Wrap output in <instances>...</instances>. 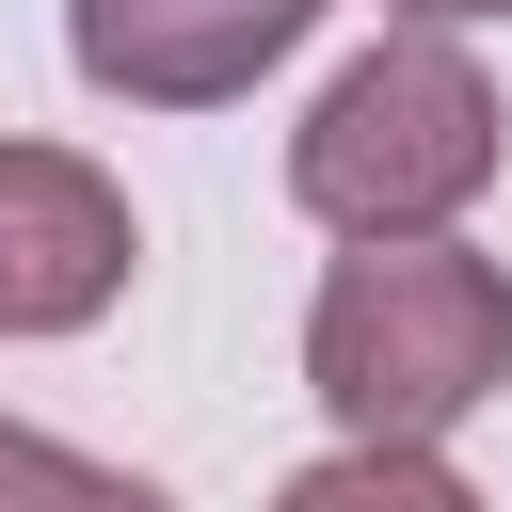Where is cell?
<instances>
[{
  "instance_id": "6da1fadb",
  "label": "cell",
  "mask_w": 512,
  "mask_h": 512,
  "mask_svg": "<svg viewBox=\"0 0 512 512\" xmlns=\"http://www.w3.org/2000/svg\"><path fill=\"white\" fill-rule=\"evenodd\" d=\"M512 384V272L480 240H352L304 304V400L336 448H448Z\"/></svg>"
},
{
  "instance_id": "7a4b0ae2",
  "label": "cell",
  "mask_w": 512,
  "mask_h": 512,
  "mask_svg": "<svg viewBox=\"0 0 512 512\" xmlns=\"http://www.w3.org/2000/svg\"><path fill=\"white\" fill-rule=\"evenodd\" d=\"M512 128H496V80L464 32H384L352 48L304 128H288V208L320 240H464V208L496 192Z\"/></svg>"
},
{
  "instance_id": "3957f363",
  "label": "cell",
  "mask_w": 512,
  "mask_h": 512,
  "mask_svg": "<svg viewBox=\"0 0 512 512\" xmlns=\"http://www.w3.org/2000/svg\"><path fill=\"white\" fill-rule=\"evenodd\" d=\"M128 272H144L128 192L80 144H0V336H80L128 304Z\"/></svg>"
},
{
  "instance_id": "277c9868",
  "label": "cell",
  "mask_w": 512,
  "mask_h": 512,
  "mask_svg": "<svg viewBox=\"0 0 512 512\" xmlns=\"http://www.w3.org/2000/svg\"><path fill=\"white\" fill-rule=\"evenodd\" d=\"M304 32H320V0H64V64L128 112H224Z\"/></svg>"
},
{
  "instance_id": "5b68a950",
  "label": "cell",
  "mask_w": 512,
  "mask_h": 512,
  "mask_svg": "<svg viewBox=\"0 0 512 512\" xmlns=\"http://www.w3.org/2000/svg\"><path fill=\"white\" fill-rule=\"evenodd\" d=\"M272 512H496L448 448H320L304 480H272Z\"/></svg>"
},
{
  "instance_id": "8992f818",
  "label": "cell",
  "mask_w": 512,
  "mask_h": 512,
  "mask_svg": "<svg viewBox=\"0 0 512 512\" xmlns=\"http://www.w3.org/2000/svg\"><path fill=\"white\" fill-rule=\"evenodd\" d=\"M0 512H176V496L96 464V448H64V432H32V416H0Z\"/></svg>"
},
{
  "instance_id": "52a82bcc",
  "label": "cell",
  "mask_w": 512,
  "mask_h": 512,
  "mask_svg": "<svg viewBox=\"0 0 512 512\" xmlns=\"http://www.w3.org/2000/svg\"><path fill=\"white\" fill-rule=\"evenodd\" d=\"M384 16H400V32H496L512 0H384Z\"/></svg>"
}]
</instances>
